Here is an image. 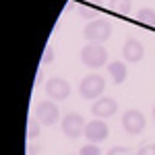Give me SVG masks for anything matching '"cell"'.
Returning a JSON list of instances; mask_svg holds the SVG:
<instances>
[{"mask_svg": "<svg viewBox=\"0 0 155 155\" xmlns=\"http://www.w3.org/2000/svg\"><path fill=\"white\" fill-rule=\"evenodd\" d=\"M107 155H132V151L126 149V147H112V149L107 151Z\"/></svg>", "mask_w": 155, "mask_h": 155, "instance_id": "obj_18", "label": "cell"}, {"mask_svg": "<svg viewBox=\"0 0 155 155\" xmlns=\"http://www.w3.org/2000/svg\"><path fill=\"white\" fill-rule=\"evenodd\" d=\"M107 72L112 74V81L116 85L124 83L126 81V77H128V71H126V64L124 62H120V60H116V62H112L110 66H107Z\"/></svg>", "mask_w": 155, "mask_h": 155, "instance_id": "obj_11", "label": "cell"}, {"mask_svg": "<svg viewBox=\"0 0 155 155\" xmlns=\"http://www.w3.org/2000/svg\"><path fill=\"white\" fill-rule=\"evenodd\" d=\"M143 54H145V48H143V44H141L139 39L128 37V39L124 41V48H122L124 60H128V62H139V60L143 58Z\"/></svg>", "mask_w": 155, "mask_h": 155, "instance_id": "obj_10", "label": "cell"}, {"mask_svg": "<svg viewBox=\"0 0 155 155\" xmlns=\"http://www.w3.org/2000/svg\"><path fill=\"white\" fill-rule=\"evenodd\" d=\"M52 60H54V48H52V46H46L44 56H41V62H44V64H50Z\"/></svg>", "mask_w": 155, "mask_h": 155, "instance_id": "obj_16", "label": "cell"}, {"mask_svg": "<svg viewBox=\"0 0 155 155\" xmlns=\"http://www.w3.org/2000/svg\"><path fill=\"white\" fill-rule=\"evenodd\" d=\"M46 93H48L52 99H66V97L71 95V85L68 81H64L62 77H52L48 83H46Z\"/></svg>", "mask_w": 155, "mask_h": 155, "instance_id": "obj_8", "label": "cell"}, {"mask_svg": "<svg viewBox=\"0 0 155 155\" xmlns=\"http://www.w3.org/2000/svg\"><path fill=\"white\" fill-rule=\"evenodd\" d=\"M137 21L145 25H155V11L153 8H141L137 12Z\"/></svg>", "mask_w": 155, "mask_h": 155, "instance_id": "obj_13", "label": "cell"}, {"mask_svg": "<svg viewBox=\"0 0 155 155\" xmlns=\"http://www.w3.org/2000/svg\"><path fill=\"white\" fill-rule=\"evenodd\" d=\"M145 116L143 112L139 110H128L124 116H122V128L128 132V134H141L145 130Z\"/></svg>", "mask_w": 155, "mask_h": 155, "instance_id": "obj_6", "label": "cell"}, {"mask_svg": "<svg viewBox=\"0 0 155 155\" xmlns=\"http://www.w3.org/2000/svg\"><path fill=\"white\" fill-rule=\"evenodd\" d=\"M107 134H110V128H107V124L104 120H93V122H87V126H85V139L89 141V143H101V141H106Z\"/></svg>", "mask_w": 155, "mask_h": 155, "instance_id": "obj_7", "label": "cell"}, {"mask_svg": "<svg viewBox=\"0 0 155 155\" xmlns=\"http://www.w3.org/2000/svg\"><path fill=\"white\" fill-rule=\"evenodd\" d=\"M110 8L112 12H118V15H128L130 0H110Z\"/></svg>", "mask_w": 155, "mask_h": 155, "instance_id": "obj_12", "label": "cell"}, {"mask_svg": "<svg viewBox=\"0 0 155 155\" xmlns=\"http://www.w3.org/2000/svg\"><path fill=\"white\" fill-rule=\"evenodd\" d=\"M104 91H106V81L101 74H87L79 85V93L85 99H99Z\"/></svg>", "mask_w": 155, "mask_h": 155, "instance_id": "obj_2", "label": "cell"}, {"mask_svg": "<svg viewBox=\"0 0 155 155\" xmlns=\"http://www.w3.org/2000/svg\"><path fill=\"white\" fill-rule=\"evenodd\" d=\"M37 149H39L37 145H31V147L27 149V155H35V153H37Z\"/></svg>", "mask_w": 155, "mask_h": 155, "instance_id": "obj_20", "label": "cell"}, {"mask_svg": "<svg viewBox=\"0 0 155 155\" xmlns=\"http://www.w3.org/2000/svg\"><path fill=\"white\" fill-rule=\"evenodd\" d=\"M153 120H155V106H153Z\"/></svg>", "mask_w": 155, "mask_h": 155, "instance_id": "obj_21", "label": "cell"}, {"mask_svg": "<svg viewBox=\"0 0 155 155\" xmlns=\"http://www.w3.org/2000/svg\"><path fill=\"white\" fill-rule=\"evenodd\" d=\"M137 155H155V143H149V145H143L139 151H137Z\"/></svg>", "mask_w": 155, "mask_h": 155, "instance_id": "obj_17", "label": "cell"}, {"mask_svg": "<svg viewBox=\"0 0 155 155\" xmlns=\"http://www.w3.org/2000/svg\"><path fill=\"white\" fill-rule=\"evenodd\" d=\"M83 33H85V39H89V44H104L112 35V25L107 23V21L95 19V21L85 25Z\"/></svg>", "mask_w": 155, "mask_h": 155, "instance_id": "obj_3", "label": "cell"}, {"mask_svg": "<svg viewBox=\"0 0 155 155\" xmlns=\"http://www.w3.org/2000/svg\"><path fill=\"white\" fill-rule=\"evenodd\" d=\"M35 118L39 120L41 124L52 126V124H56L60 120V110L54 101H41V104H37V107H35Z\"/></svg>", "mask_w": 155, "mask_h": 155, "instance_id": "obj_5", "label": "cell"}, {"mask_svg": "<svg viewBox=\"0 0 155 155\" xmlns=\"http://www.w3.org/2000/svg\"><path fill=\"white\" fill-rule=\"evenodd\" d=\"M79 12H81L83 17H87V19H93V21H95L97 11H91V8H85V6H81V8H79Z\"/></svg>", "mask_w": 155, "mask_h": 155, "instance_id": "obj_19", "label": "cell"}, {"mask_svg": "<svg viewBox=\"0 0 155 155\" xmlns=\"http://www.w3.org/2000/svg\"><path fill=\"white\" fill-rule=\"evenodd\" d=\"M39 130H41V122L37 118H29V122H27V139L29 141L37 139L39 137Z\"/></svg>", "mask_w": 155, "mask_h": 155, "instance_id": "obj_14", "label": "cell"}, {"mask_svg": "<svg viewBox=\"0 0 155 155\" xmlns=\"http://www.w3.org/2000/svg\"><path fill=\"white\" fill-rule=\"evenodd\" d=\"M91 112H93V116L95 118H110V116H114L116 112H118V104H116V99H112V97H99L95 104L91 106Z\"/></svg>", "mask_w": 155, "mask_h": 155, "instance_id": "obj_9", "label": "cell"}, {"mask_svg": "<svg viewBox=\"0 0 155 155\" xmlns=\"http://www.w3.org/2000/svg\"><path fill=\"white\" fill-rule=\"evenodd\" d=\"M85 120L81 114H66L62 118V132L68 139H79L81 134H85Z\"/></svg>", "mask_w": 155, "mask_h": 155, "instance_id": "obj_4", "label": "cell"}, {"mask_svg": "<svg viewBox=\"0 0 155 155\" xmlns=\"http://www.w3.org/2000/svg\"><path fill=\"white\" fill-rule=\"evenodd\" d=\"M107 60V52L101 44H87L81 50V62L89 68H101Z\"/></svg>", "mask_w": 155, "mask_h": 155, "instance_id": "obj_1", "label": "cell"}, {"mask_svg": "<svg viewBox=\"0 0 155 155\" xmlns=\"http://www.w3.org/2000/svg\"><path fill=\"white\" fill-rule=\"evenodd\" d=\"M79 155H101V149L95 143H89V145H85V147H81Z\"/></svg>", "mask_w": 155, "mask_h": 155, "instance_id": "obj_15", "label": "cell"}]
</instances>
